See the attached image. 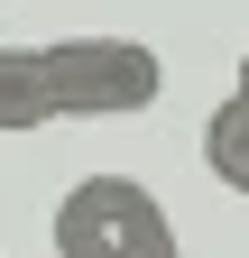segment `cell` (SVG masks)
<instances>
[{"instance_id":"3","label":"cell","mask_w":249,"mask_h":258,"mask_svg":"<svg viewBox=\"0 0 249 258\" xmlns=\"http://www.w3.org/2000/svg\"><path fill=\"white\" fill-rule=\"evenodd\" d=\"M203 166L222 175L231 194H249V102H240V92L212 102V120H203Z\"/></svg>"},{"instance_id":"4","label":"cell","mask_w":249,"mask_h":258,"mask_svg":"<svg viewBox=\"0 0 249 258\" xmlns=\"http://www.w3.org/2000/svg\"><path fill=\"white\" fill-rule=\"evenodd\" d=\"M231 92H240V102H249V55H240V74H231Z\"/></svg>"},{"instance_id":"2","label":"cell","mask_w":249,"mask_h":258,"mask_svg":"<svg viewBox=\"0 0 249 258\" xmlns=\"http://www.w3.org/2000/svg\"><path fill=\"white\" fill-rule=\"evenodd\" d=\"M55 258H184V249H175V221L148 184L83 175L55 203Z\"/></svg>"},{"instance_id":"1","label":"cell","mask_w":249,"mask_h":258,"mask_svg":"<svg viewBox=\"0 0 249 258\" xmlns=\"http://www.w3.org/2000/svg\"><path fill=\"white\" fill-rule=\"evenodd\" d=\"M166 92V55L139 37H55V46H0V139L55 120H130Z\"/></svg>"}]
</instances>
